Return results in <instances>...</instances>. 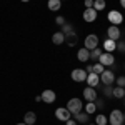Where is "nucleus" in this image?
Listing matches in <instances>:
<instances>
[{"label": "nucleus", "mask_w": 125, "mask_h": 125, "mask_svg": "<svg viewBox=\"0 0 125 125\" xmlns=\"http://www.w3.org/2000/svg\"><path fill=\"white\" fill-rule=\"evenodd\" d=\"M67 110L72 114V115L82 112V102H80V98H70V100L67 102Z\"/></svg>", "instance_id": "1"}, {"label": "nucleus", "mask_w": 125, "mask_h": 125, "mask_svg": "<svg viewBox=\"0 0 125 125\" xmlns=\"http://www.w3.org/2000/svg\"><path fill=\"white\" fill-rule=\"evenodd\" d=\"M108 122L110 125H124V114L120 110H112L110 112V117H108Z\"/></svg>", "instance_id": "2"}, {"label": "nucleus", "mask_w": 125, "mask_h": 125, "mask_svg": "<svg viewBox=\"0 0 125 125\" xmlns=\"http://www.w3.org/2000/svg\"><path fill=\"white\" fill-rule=\"evenodd\" d=\"M107 19H108V22H110L112 25H117V27H118V23L124 22V15H122L118 10H110L108 15H107Z\"/></svg>", "instance_id": "3"}, {"label": "nucleus", "mask_w": 125, "mask_h": 125, "mask_svg": "<svg viewBox=\"0 0 125 125\" xmlns=\"http://www.w3.org/2000/svg\"><path fill=\"white\" fill-rule=\"evenodd\" d=\"M83 47H85L87 50H94V48H97V47H98V37H97L95 33L87 35L85 42H83Z\"/></svg>", "instance_id": "4"}, {"label": "nucleus", "mask_w": 125, "mask_h": 125, "mask_svg": "<svg viewBox=\"0 0 125 125\" xmlns=\"http://www.w3.org/2000/svg\"><path fill=\"white\" fill-rule=\"evenodd\" d=\"M100 82H102L104 85H112V83L115 82V73H114L112 70H104V72L100 73Z\"/></svg>", "instance_id": "5"}, {"label": "nucleus", "mask_w": 125, "mask_h": 125, "mask_svg": "<svg viewBox=\"0 0 125 125\" xmlns=\"http://www.w3.org/2000/svg\"><path fill=\"white\" fill-rule=\"evenodd\" d=\"M87 75H88V73H87L83 68H75V70H72V73H70L72 80H73V82H78V83H80V82H85Z\"/></svg>", "instance_id": "6"}, {"label": "nucleus", "mask_w": 125, "mask_h": 125, "mask_svg": "<svg viewBox=\"0 0 125 125\" xmlns=\"http://www.w3.org/2000/svg\"><path fill=\"white\" fill-rule=\"evenodd\" d=\"M98 63H102L104 67H108V65H114L115 63V57H114V53H110V52H104L100 58H98Z\"/></svg>", "instance_id": "7"}, {"label": "nucleus", "mask_w": 125, "mask_h": 125, "mask_svg": "<svg viewBox=\"0 0 125 125\" xmlns=\"http://www.w3.org/2000/svg\"><path fill=\"white\" fill-rule=\"evenodd\" d=\"M55 117H57L60 122H67L68 118H72V114L67 110V107H60L55 110Z\"/></svg>", "instance_id": "8"}, {"label": "nucleus", "mask_w": 125, "mask_h": 125, "mask_svg": "<svg viewBox=\"0 0 125 125\" xmlns=\"http://www.w3.org/2000/svg\"><path fill=\"white\" fill-rule=\"evenodd\" d=\"M97 15H98V12H97L94 7H92V9H85V10H83V20L88 22V23H94V22L97 20Z\"/></svg>", "instance_id": "9"}, {"label": "nucleus", "mask_w": 125, "mask_h": 125, "mask_svg": "<svg viewBox=\"0 0 125 125\" xmlns=\"http://www.w3.org/2000/svg\"><path fill=\"white\" fill-rule=\"evenodd\" d=\"M107 37L110 40H114V42L120 40V29H118L117 25H110V27L107 29Z\"/></svg>", "instance_id": "10"}, {"label": "nucleus", "mask_w": 125, "mask_h": 125, "mask_svg": "<svg viewBox=\"0 0 125 125\" xmlns=\"http://www.w3.org/2000/svg\"><path fill=\"white\" fill-rule=\"evenodd\" d=\"M40 98H42V102H45V104H53L55 98H57V95H55L53 90H43L42 95H40Z\"/></svg>", "instance_id": "11"}, {"label": "nucleus", "mask_w": 125, "mask_h": 125, "mask_svg": "<svg viewBox=\"0 0 125 125\" xmlns=\"http://www.w3.org/2000/svg\"><path fill=\"white\" fill-rule=\"evenodd\" d=\"M83 98H85L87 102H95L97 100V90L94 88V87L83 88Z\"/></svg>", "instance_id": "12"}, {"label": "nucleus", "mask_w": 125, "mask_h": 125, "mask_svg": "<svg viewBox=\"0 0 125 125\" xmlns=\"http://www.w3.org/2000/svg\"><path fill=\"white\" fill-rule=\"evenodd\" d=\"M85 82L88 83V87H94V88H95V87L100 83V75H97V73H94V72H92V73H88V75H87V80H85Z\"/></svg>", "instance_id": "13"}, {"label": "nucleus", "mask_w": 125, "mask_h": 125, "mask_svg": "<svg viewBox=\"0 0 125 125\" xmlns=\"http://www.w3.org/2000/svg\"><path fill=\"white\" fill-rule=\"evenodd\" d=\"M65 42H67L68 47H75V45H77V42H78L77 33H75V32H70V33H67V35H65Z\"/></svg>", "instance_id": "14"}, {"label": "nucleus", "mask_w": 125, "mask_h": 125, "mask_svg": "<svg viewBox=\"0 0 125 125\" xmlns=\"http://www.w3.org/2000/svg\"><path fill=\"white\" fill-rule=\"evenodd\" d=\"M77 58L80 60V62H87V60H90V50H87L85 47L80 48L77 52Z\"/></svg>", "instance_id": "15"}, {"label": "nucleus", "mask_w": 125, "mask_h": 125, "mask_svg": "<svg viewBox=\"0 0 125 125\" xmlns=\"http://www.w3.org/2000/svg\"><path fill=\"white\" fill-rule=\"evenodd\" d=\"M52 42H53V45H62V43L65 42V35H63L62 32H55V33L52 35Z\"/></svg>", "instance_id": "16"}, {"label": "nucleus", "mask_w": 125, "mask_h": 125, "mask_svg": "<svg viewBox=\"0 0 125 125\" xmlns=\"http://www.w3.org/2000/svg\"><path fill=\"white\" fill-rule=\"evenodd\" d=\"M77 124H88V114L87 112H78V114H73Z\"/></svg>", "instance_id": "17"}, {"label": "nucleus", "mask_w": 125, "mask_h": 125, "mask_svg": "<svg viewBox=\"0 0 125 125\" xmlns=\"http://www.w3.org/2000/svg\"><path fill=\"white\" fill-rule=\"evenodd\" d=\"M23 122L27 125H33L37 122V115H35V112H27L25 117H23Z\"/></svg>", "instance_id": "18"}, {"label": "nucleus", "mask_w": 125, "mask_h": 125, "mask_svg": "<svg viewBox=\"0 0 125 125\" xmlns=\"http://www.w3.org/2000/svg\"><path fill=\"white\" fill-rule=\"evenodd\" d=\"M115 47H117V42H114V40H110V39H105V42H104V50L105 52H114L115 50Z\"/></svg>", "instance_id": "19"}, {"label": "nucleus", "mask_w": 125, "mask_h": 125, "mask_svg": "<svg viewBox=\"0 0 125 125\" xmlns=\"http://www.w3.org/2000/svg\"><path fill=\"white\" fill-rule=\"evenodd\" d=\"M47 7H48V10H52V12H57V10H60V7H62V2H60V0H48Z\"/></svg>", "instance_id": "20"}, {"label": "nucleus", "mask_w": 125, "mask_h": 125, "mask_svg": "<svg viewBox=\"0 0 125 125\" xmlns=\"http://www.w3.org/2000/svg\"><path fill=\"white\" fill-rule=\"evenodd\" d=\"M112 95L115 97V98H124L125 97V88L124 87H115V88L112 90Z\"/></svg>", "instance_id": "21"}, {"label": "nucleus", "mask_w": 125, "mask_h": 125, "mask_svg": "<svg viewBox=\"0 0 125 125\" xmlns=\"http://www.w3.org/2000/svg\"><path fill=\"white\" fill-rule=\"evenodd\" d=\"M102 53H104V52H102V50H100L98 47L94 48V50H90V60H98Z\"/></svg>", "instance_id": "22"}, {"label": "nucleus", "mask_w": 125, "mask_h": 125, "mask_svg": "<svg viewBox=\"0 0 125 125\" xmlns=\"http://www.w3.org/2000/svg\"><path fill=\"white\" fill-rule=\"evenodd\" d=\"M85 112L90 115V114H95L97 112V105H95V102H88L85 105Z\"/></svg>", "instance_id": "23"}, {"label": "nucleus", "mask_w": 125, "mask_h": 125, "mask_svg": "<svg viewBox=\"0 0 125 125\" xmlns=\"http://www.w3.org/2000/svg\"><path fill=\"white\" fill-rule=\"evenodd\" d=\"M94 9L98 12V10L105 9V0H94Z\"/></svg>", "instance_id": "24"}, {"label": "nucleus", "mask_w": 125, "mask_h": 125, "mask_svg": "<svg viewBox=\"0 0 125 125\" xmlns=\"http://www.w3.org/2000/svg\"><path fill=\"white\" fill-rule=\"evenodd\" d=\"M95 125H107V117L104 114H100V115L95 117Z\"/></svg>", "instance_id": "25"}, {"label": "nucleus", "mask_w": 125, "mask_h": 125, "mask_svg": "<svg viewBox=\"0 0 125 125\" xmlns=\"http://www.w3.org/2000/svg\"><path fill=\"white\" fill-rule=\"evenodd\" d=\"M63 35H67V33H70V32H73V27L70 25V23H63L62 25V30H60Z\"/></svg>", "instance_id": "26"}, {"label": "nucleus", "mask_w": 125, "mask_h": 125, "mask_svg": "<svg viewBox=\"0 0 125 125\" xmlns=\"http://www.w3.org/2000/svg\"><path fill=\"white\" fill-rule=\"evenodd\" d=\"M105 70V67L102 65V63H94V73H97V75H100L102 72Z\"/></svg>", "instance_id": "27"}, {"label": "nucleus", "mask_w": 125, "mask_h": 125, "mask_svg": "<svg viewBox=\"0 0 125 125\" xmlns=\"http://www.w3.org/2000/svg\"><path fill=\"white\" fill-rule=\"evenodd\" d=\"M115 50H118L120 53H125V42L124 40H117V47Z\"/></svg>", "instance_id": "28"}, {"label": "nucleus", "mask_w": 125, "mask_h": 125, "mask_svg": "<svg viewBox=\"0 0 125 125\" xmlns=\"http://www.w3.org/2000/svg\"><path fill=\"white\" fill-rule=\"evenodd\" d=\"M112 90H114L112 85H104V94H105L107 97H114V95H112Z\"/></svg>", "instance_id": "29"}, {"label": "nucleus", "mask_w": 125, "mask_h": 125, "mask_svg": "<svg viewBox=\"0 0 125 125\" xmlns=\"http://www.w3.org/2000/svg\"><path fill=\"white\" fill-rule=\"evenodd\" d=\"M115 82H117V87H124L125 88V77H115Z\"/></svg>", "instance_id": "30"}, {"label": "nucleus", "mask_w": 125, "mask_h": 125, "mask_svg": "<svg viewBox=\"0 0 125 125\" xmlns=\"http://www.w3.org/2000/svg\"><path fill=\"white\" fill-rule=\"evenodd\" d=\"M55 23H57V25H60V27H62V25H63V23H65V19H63V17H62V15H58L57 19H55Z\"/></svg>", "instance_id": "31"}, {"label": "nucleus", "mask_w": 125, "mask_h": 125, "mask_svg": "<svg viewBox=\"0 0 125 125\" xmlns=\"http://www.w3.org/2000/svg\"><path fill=\"white\" fill-rule=\"evenodd\" d=\"M95 105H97V108H104L105 104H104V100H98V98H97V100H95Z\"/></svg>", "instance_id": "32"}, {"label": "nucleus", "mask_w": 125, "mask_h": 125, "mask_svg": "<svg viewBox=\"0 0 125 125\" xmlns=\"http://www.w3.org/2000/svg\"><path fill=\"white\" fill-rule=\"evenodd\" d=\"M83 3H85V9H92L94 7V0H85Z\"/></svg>", "instance_id": "33"}, {"label": "nucleus", "mask_w": 125, "mask_h": 125, "mask_svg": "<svg viewBox=\"0 0 125 125\" xmlns=\"http://www.w3.org/2000/svg\"><path fill=\"white\" fill-rule=\"evenodd\" d=\"M65 125H77V120L75 118H68L67 122H65Z\"/></svg>", "instance_id": "34"}, {"label": "nucleus", "mask_w": 125, "mask_h": 125, "mask_svg": "<svg viewBox=\"0 0 125 125\" xmlns=\"http://www.w3.org/2000/svg\"><path fill=\"white\" fill-rule=\"evenodd\" d=\"M85 72H87V73H92V72H94V65H92V63H90V65H87Z\"/></svg>", "instance_id": "35"}, {"label": "nucleus", "mask_w": 125, "mask_h": 125, "mask_svg": "<svg viewBox=\"0 0 125 125\" xmlns=\"http://www.w3.org/2000/svg\"><path fill=\"white\" fill-rule=\"evenodd\" d=\"M120 5H122V7L125 9V0H120Z\"/></svg>", "instance_id": "36"}, {"label": "nucleus", "mask_w": 125, "mask_h": 125, "mask_svg": "<svg viewBox=\"0 0 125 125\" xmlns=\"http://www.w3.org/2000/svg\"><path fill=\"white\" fill-rule=\"evenodd\" d=\"M17 125H27V124H25V122H22V124H17Z\"/></svg>", "instance_id": "37"}, {"label": "nucleus", "mask_w": 125, "mask_h": 125, "mask_svg": "<svg viewBox=\"0 0 125 125\" xmlns=\"http://www.w3.org/2000/svg\"><path fill=\"white\" fill-rule=\"evenodd\" d=\"M22 2H30V0H22Z\"/></svg>", "instance_id": "38"}, {"label": "nucleus", "mask_w": 125, "mask_h": 125, "mask_svg": "<svg viewBox=\"0 0 125 125\" xmlns=\"http://www.w3.org/2000/svg\"><path fill=\"white\" fill-rule=\"evenodd\" d=\"M124 122H125V114H124Z\"/></svg>", "instance_id": "39"}, {"label": "nucleus", "mask_w": 125, "mask_h": 125, "mask_svg": "<svg viewBox=\"0 0 125 125\" xmlns=\"http://www.w3.org/2000/svg\"><path fill=\"white\" fill-rule=\"evenodd\" d=\"M60 2H63V0H60Z\"/></svg>", "instance_id": "40"}, {"label": "nucleus", "mask_w": 125, "mask_h": 125, "mask_svg": "<svg viewBox=\"0 0 125 125\" xmlns=\"http://www.w3.org/2000/svg\"><path fill=\"white\" fill-rule=\"evenodd\" d=\"M94 125H95V124H94Z\"/></svg>", "instance_id": "41"}, {"label": "nucleus", "mask_w": 125, "mask_h": 125, "mask_svg": "<svg viewBox=\"0 0 125 125\" xmlns=\"http://www.w3.org/2000/svg\"><path fill=\"white\" fill-rule=\"evenodd\" d=\"M124 105H125V104H124Z\"/></svg>", "instance_id": "42"}]
</instances>
